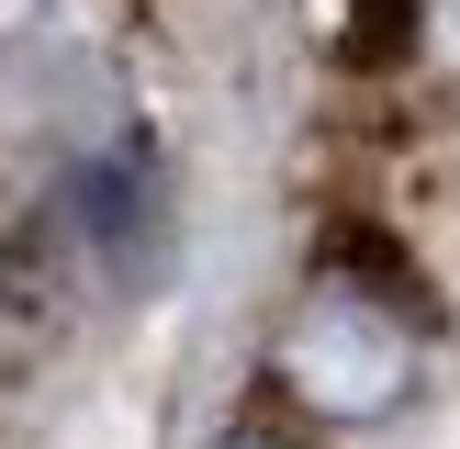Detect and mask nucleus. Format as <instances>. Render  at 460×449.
<instances>
[{
	"instance_id": "nucleus-4",
	"label": "nucleus",
	"mask_w": 460,
	"mask_h": 449,
	"mask_svg": "<svg viewBox=\"0 0 460 449\" xmlns=\"http://www.w3.org/2000/svg\"><path fill=\"white\" fill-rule=\"evenodd\" d=\"M404 79L460 90V0H416V45H404Z\"/></svg>"
},
{
	"instance_id": "nucleus-2",
	"label": "nucleus",
	"mask_w": 460,
	"mask_h": 449,
	"mask_svg": "<svg viewBox=\"0 0 460 449\" xmlns=\"http://www.w3.org/2000/svg\"><path fill=\"white\" fill-rule=\"evenodd\" d=\"M57 224L112 292L157 281L169 269V169H157V146L146 135H112V146L67 157L57 169Z\"/></svg>"
},
{
	"instance_id": "nucleus-5",
	"label": "nucleus",
	"mask_w": 460,
	"mask_h": 449,
	"mask_svg": "<svg viewBox=\"0 0 460 449\" xmlns=\"http://www.w3.org/2000/svg\"><path fill=\"white\" fill-rule=\"evenodd\" d=\"M214 449H314V438H304V427H281V416H236Z\"/></svg>"
},
{
	"instance_id": "nucleus-1",
	"label": "nucleus",
	"mask_w": 460,
	"mask_h": 449,
	"mask_svg": "<svg viewBox=\"0 0 460 449\" xmlns=\"http://www.w3.org/2000/svg\"><path fill=\"white\" fill-rule=\"evenodd\" d=\"M427 337H438V292L404 259L382 224H337L304 259V281L281 292L259 348V416L281 427H326V438H359V427H394L404 404L427 393Z\"/></svg>"
},
{
	"instance_id": "nucleus-3",
	"label": "nucleus",
	"mask_w": 460,
	"mask_h": 449,
	"mask_svg": "<svg viewBox=\"0 0 460 449\" xmlns=\"http://www.w3.org/2000/svg\"><path fill=\"white\" fill-rule=\"evenodd\" d=\"M45 326H57V281H45V259L0 224V371H12V359H34Z\"/></svg>"
}]
</instances>
